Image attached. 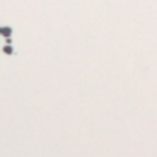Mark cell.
Masks as SVG:
<instances>
[{
  "mask_svg": "<svg viewBox=\"0 0 157 157\" xmlns=\"http://www.w3.org/2000/svg\"><path fill=\"white\" fill-rule=\"evenodd\" d=\"M11 33H13V31H11V28H4V26H0V35H4L6 38H9V37H11Z\"/></svg>",
  "mask_w": 157,
  "mask_h": 157,
  "instance_id": "6da1fadb",
  "label": "cell"
},
{
  "mask_svg": "<svg viewBox=\"0 0 157 157\" xmlns=\"http://www.w3.org/2000/svg\"><path fill=\"white\" fill-rule=\"evenodd\" d=\"M4 53H6V55H13V53H15L13 46H9V44H8V46H4Z\"/></svg>",
  "mask_w": 157,
  "mask_h": 157,
  "instance_id": "7a4b0ae2",
  "label": "cell"
}]
</instances>
